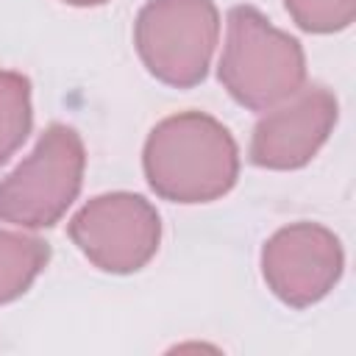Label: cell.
Masks as SVG:
<instances>
[{
	"mask_svg": "<svg viewBox=\"0 0 356 356\" xmlns=\"http://www.w3.org/2000/svg\"><path fill=\"white\" fill-rule=\"evenodd\" d=\"M142 167L159 197L172 203H209L236 184L239 150L220 120L203 111H181L150 131Z\"/></svg>",
	"mask_w": 356,
	"mask_h": 356,
	"instance_id": "obj_1",
	"label": "cell"
},
{
	"mask_svg": "<svg viewBox=\"0 0 356 356\" xmlns=\"http://www.w3.org/2000/svg\"><path fill=\"white\" fill-rule=\"evenodd\" d=\"M217 72L239 106L267 111L306 83V56L300 42L270 25L261 11L234 6Z\"/></svg>",
	"mask_w": 356,
	"mask_h": 356,
	"instance_id": "obj_2",
	"label": "cell"
},
{
	"mask_svg": "<svg viewBox=\"0 0 356 356\" xmlns=\"http://www.w3.org/2000/svg\"><path fill=\"white\" fill-rule=\"evenodd\" d=\"M86 150L75 128L50 125L31 156L0 181V220L19 228L56 225L81 192Z\"/></svg>",
	"mask_w": 356,
	"mask_h": 356,
	"instance_id": "obj_3",
	"label": "cell"
},
{
	"mask_svg": "<svg viewBox=\"0 0 356 356\" xmlns=\"http://www.w3.org/2000/svg\"><path fill=\"white\" fill-rule=\"evenodd\" d=\"M217 39L214 0H147L134 25V44L147 72L178 89L206 78Z\"/></svg>",
	"mask_w": 356,
	"mask_h": 356,
	"instance_id": "obj_4",
	"label": "cell"
},
{
	"mask_svg": "<svg viewBox=\"0 0 356 356\" xmlns=\"http://www.w3.org/2000/svg\"><path fill=\"white\" fill-rule=\"evenodd\" d=\"M70 239L106 273H136L159 250L161 217L134 192H108L83 203L70 220Z\"/></svg>",
	"mask_w": 356,
	"mask_h": 356,
	"instance_id": "obj_5",
	"label": "cell"
},
{
	"mask_svg": "<svg viewBox=\"0 0 356 356\" xmlns=\"http://www.w3.org/2000/svg\"><path fill=\"white\" fill-rule=\"evenodd\" d=\"M345 253L334 231L317 222H292L275 231L261 250V273L278 300L306 309L339 281Z\"/></svg>",
	"mask_w": 356,
	"mask_h": 356,
	"instance_id": "obj_6",
	"label": "cell"
},
{
	"mask_svg": "<svg viewBox=\"0 0 356 356\" xmlns=\"http://www.w3.org/2000/svg\"><path fill=\"white\" fill-rule=\"evenodd\" d=\"M337 114V97L325 86H300L256 122L250 161L264 170H298L309 164L331 136Z\"/></svg>",
	"mask_w": 356,
	"mask_h": 356,
	"instance_id": "obj_7",
	"label": "cell"
},
{
	"mask_svg": "<svg viewBox=\"0 0 356 356\" xmlns=\"http://www.w3.org/2000/svg\"><path fill=\"white\" fill-rule=\"evenodd\" d=\"M47 259V242L17 231H0V306L25 295L44 270Z\"/></svg>",
	"mask_w": 356,
	"mask_h": 356,
	"instance_id": "obj_8",
	"label": "cell"
},
{
	"mask_svg": "<svg viewBox=\"0 0 356 356\" xmlns=\"http://www.w3.org/2000/svg\"><path fill=\"white\" fill-rule=\"evenodd\" d=\"M31 125V81L22 72L0 70V164H6L22 147Z\"/></svg>",
	"mask_w": 356,
	"mask_h": 356,
	"instance_id": "obj_9",
	"label": "cell"
},
{
	"mask_svg": "<svg viewBox=\"0 0 356 356\" xmlns=\"http://www.w3.org/2000/svg\"><path fill=\"white\" fill-rule=\"evenodd\" d=\"M298 28L309 33H334L353 22L356 0H284Z\"/></svg>",
	"mask_w": 356,
	"mask_h": 356,
	"instance_id": "obj_10",
	"label": "cell"
},
{
	"mask_svg": "<svg viewBox=\"0 0 356 356\" xmlns=\"http://www.w3.org/2000/svg\"><path fill=\"white\" fill-rule=\"evenodd\" d=\"M70 6H81V8H89V6H103L106 0H64Z\"/></svg>",
	"mask_w": 356,
	"mask_h": 356,
	"instance_id": "obj_11",
	"label": "cell"
}]
</instances>
